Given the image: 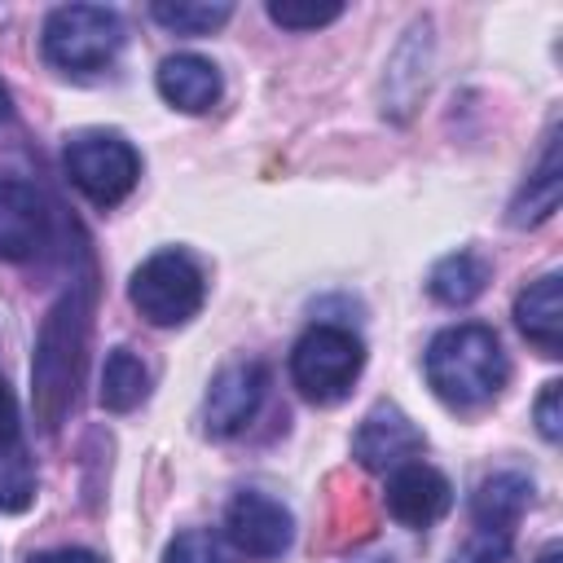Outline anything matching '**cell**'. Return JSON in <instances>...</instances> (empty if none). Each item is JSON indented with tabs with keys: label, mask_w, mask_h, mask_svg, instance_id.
<instances>
[{
	"label": "cell",
	"mask_w": 563,
	"mask_h": 563,
	"mask_svg": "<svg viewBox=\"0 0 563 563\" xmlns=\"http://www.w3.org/2000/svg\"><path fill=\"white\" fill-rule=\"evenodd\" d=\"M88 321H92V277L70 282V290L48 308L35 361H31V400L40 427L53 435L75 400L79 374H84V347H88Z\"/></svg>",
	"instance_id": "6da1fadb"
},
{
	"label": "cell",
	"mask_w": 563,
	"mask_h": 563,
	"mask_svg": "<svg viewBox=\"0 0 563 563\" xmlns=\"http://www.w3.org/2000/svg\"><path fill=\"white\" fill-rule=\"evenodd\" d=\"M422 365H427L431 391L453 409H479V405L497 400L506 378H510V361L501 352V339L479 321H462V325L440 330L427 343Z\"/></svg>",
	"instance_id": "7a4b0ae2"
},
{
	"label": "cell",
	"mask_w": 563,
	"mask_h": 563,
	"mask_svg": "<svg viewBox=\"0 0 563 563\" xmlns=\"http://www.w3.org/2000/svg\"><path fill=\"white\" fill-rule=\"evenodd\" d=\"M123 40H128V26L114 9H106V4H62L44 18L40 48H44L48 66H57L66 75H92V70H101L119 57Z\"/></svg>",
	"instance_id": "3957f363"
},
{
	"label": "cell",
	"mask_w": 563,
	"mask_h": 563,
	"mask_svg": "<svg viewBox=\"0 0 563 563\" xmlns=\"http://www.w3.org/2000/svg\"><path fill=\"white\" fill-rule=\"evenodd\" d=\"M361 369H365V343L347 325H330V321L308 325L290 347V383L317 405L343 400L361 378Z\"/></svg>",
	"instance_id": "277c9868"
},
{
	"label": "cell",
	"mask_w": 563,
	"mask_h": 563,
	"mask_svg": "<svg viewBox=\"0 0 563 563\" xmlns=\"http://www.w3.org/2000/svg\"><path fill=\"white\" fill-rule=\"evenodd\" d=\"M202 295H207L202 268L194 264V255H185L176 246L172 251H154L128 282L132 308L158 330H172V325H185L189 317H198Z\"/></svg>",
	"instance_id": "5b68a950"
},
{
	"label": "cell",
	"mask_w": 563,
	"mask_h": 563,
	"mask_svg": "<svg viewBox=\"0 0 563 563\" xmlns=\"http://www.w3.org/2000/svg\"><path fill=\"white\" fill-rule=\"evenodd\" d=\"M62 167L92 207L123 202L141 180V154L119 132H79L66 141Z\"/></svg>",
	"instance_id": "8992f818"
},
{
	"label": "cell",
	"mask_w": 563,
	"mask_h": 563,
	"mask_svg": "<svg viewBox=\"0 0 563 563\" xmlns=\"http://www.w3.org/2000/svg\"><path fill=\"white\" fill-rule=\"evenodd\" d=\"M224 537L238 554L246 559H282L295 541V519L290 510L268 497V493H255V488H242L229 510H224Z\"/></svg>",
	"instance_id": "52a82bcc"
},
{
	"label": "cell",
	"mask_w": 563,
	"mask_h": 563,
	"mask_svg": "<svg viewBox=\"0 0 563 563\" xmlns=\"http://www.w3.org/2000/svg\"><path fill=\"white\" fill-rule=\"evenodd\" d=\"M264 396H268V369L260 361H233V365H224L211 378V391H207V409H202L207 435L229 440V435L246 431L255 422Z\"/></svg>",
	"instance_id": "ba28073f"
},
{
	"label": "cell",
	"mask_w": 563,
	"mask_h": 563,
	"mask_svg": "<svg viewBox=\"0 0 563 563\" xmlns=\"http://www.w3.org/2000/svg\"><path fill=\"white\" fill-rule=\"evenodd\" d=\"M418 453H422V431H418V427L409 422V413H405L400 405H391V400L374 405V409L361 418L356 435H352V457H356L365 471H378V475H391L396 466L418 462Z\"/></svg>",
	"instance_id": "9c48e42d"
},
{
	"label": "cell",
	"mask_w": 563,
	"mask_h": 563,
	"mask_svg": "<svg viewBox=\"0 0 563 563\" xmlns=\"http://www.w3.org/2000/svg\"><path fill=\"white\" fill-rule=\"evenodd\" d=\"M48 242L44 194L18 176H0V260H35Z\"/></svg>",
	"instance_id": "30bf717a"
},
{
	"label": "cell",
	"mask_w": 563,
	"mask_h": 563,
	"mask_svg": "<svg viewBox=\"0 0 563 563\" xmlns=\"http://www.w3.org/2000/svg\"><path fill=\"white\" fill-rule=\"evenodd\" d=\"M453 506L449 479L427 462H405L387 475V510L405 528H431Z\"/></svg>",
	"instance_id": "8fae6325"
},
{
	"label": "cell",
	"mask_w": 563,
	"mask_h": 563,
	"mask_svg": "<svg viewBox=\"0 0 563 563\" xmlns=\"http://www.w3.org/2000/svg\"><path fill=\"white\" fill-rule=\"evenodd\" d=\"M31 501H35V466L22 440L18 400L0 378V515H18Z\"/></svg>",
	"instance_id": "7c38bea8"
},
{
	"label": "cell",
	"mask_w": 563,
	"mask_h": 563,
	"mask_svg": "<svg viewBox=\"0 0 563 563\" xmlns=\"http://www.w3.org/2000/svg\"><path fill=\"white\" fill-rule=\"evenodd\" d=\"M154 84H158V97L167 106L185 110V114H207L220 101V88H224L216 62H207L198 53H172V57H163Z\"/></svg>",
	"instance_id": "4fadbf2b"
},
{
	"label": "cell",
	"mask_w": 563,
	"mask_h": 563,
	"mask_svg": "<svg viewBox=\"0 0 563 563\" xmlns=\"http://www.w3.org/2000/svg\"><path fill=\"white\" fill-rule=\"evenodd\" d=\"M563 282L559 273H545L537 282H528L515 299V325L523 330L528 343L541 347V356H559L563 352Z\"/></svg>",
	"instance_id": "5bb4252c"
},
{
	"label": "cell",
	"mask_w": 563,
	"mask_h": 563,
	"mask_svg": "<svg viewBox=\"0 0 563 563\" xmlns=\"http://www.w3.org/2000/svg\"><path fill=\"white\" fill-rule=\"evenodd\" d=\"M528 506H532V479L523 471H493L471 493V519L484 532H515Z\"/></svg>",
	"instance_id": "9a60e30c"
},
{
	"label": "cell",
	"mask_w": 563,
	"mask_h": 563,
	"mask_svg": "<svg viewBox=\"0 0 563 563\" xmlns=\"http://www.w3.org/2000/svg\"><path fill=\"white\" fill-rule=\"evenodd\" d=\"M559 189H563V172H559V141L554 132L545 136L541 163L528 172V180L519 185L515 202H510V224L515 229H532L541 220H550L559 211Z\"/></svg>",
	"instance_id": "2e32d148"
},
{
	"label": "cell",
	"mask_w": 563,
	"mask_h": 563,
	"mask_svg": "<svg viewBox=\"0 0 563 563\" xmlns=\"http://www.w3.org/2000/svg\"><path fill=\"white\" fill-rule=\"evenodd\" d=\"M488 273H493V268H488L484 255H475V251H453V255L435 260V268H431V277H427V290H431V299L444 303V308H466V303H475V299L484 295Z\"/></svg>",
	"instance_id": "e0dca14e"
},
{
	"label": "cell",
	"mask_w": 563,
	"mask_h": 563,
	"mask_svg": "<svg viewBox=\"0 0 563 563\" xmlns=\"http://www.w3.org/2000/svg\"><path fill=\"white\" fill-rule=\"evenodd\" d=\"M145 396H150V369H145V361H141L132 347H114V352L106 356V365H101V391H97L101 409L128 413V409H136Z\"/></svg>",
	"instance_id": "ac0fdd59"
},
{
	"label": "cell",
	"mask_w": 563,
	"mask_h": 563,
	"mask_svg": "<svg viewBox=\"0 0 563 563\" xmlns=\"http://www.w3.org/2000/svg\"><path fill=\"white\" fill-rule=\"evenodd\" d=\"M150 18L172 31V35H211L220 31L229 18H233V4L229 0H216V4H194V0H158L150 4Z\"/></svg>",
	"instance_id": "d6986e66"
},
{
	"label": "cell",
	"mask_w": 563,
	"mask_h": 563,
	"mask_svg": "<svg viewBox=\"0 0 563 563\" xmlns=\"http://www.w3.org/2000/svg\"><path fill=\"white\" fill-rule=\"evenodd\" d=\"M343 13L339 0H325V4H295V0H273L268 4V18L282 26V31H317L325 22H334Z\"/></svg>",
	"instance_id": "ffe728a7"
},
{
	"label": "cell",
	"mask_w": 563,
	"mask_h": 563,
	"mask_svg": "<svg viewBox=\"0 0 563 563\" xmlns=\"http://www.w3.org/2000/svg\"><path fill=\"white\" fill-rule=\"evenodd\" d=\"M163 563H229V550H224V541L216 532L189 528L163 550Z\"/></svg>",
	"instance_id": "44dd1931"
},
{
	"label": "cell",
	"mask_w": 563,
	"mask_h": 563,
	"mask_svg": "<svg viewBox=\"0 0 563 563\" xmlns=\"http://www.w3.org/2000/svg\"><path fill=\"white\" fill-rule=\"evenodd\" d=\"M510 559V532H484L475 528V537L457 550L453 563H506Z\"/></svg>",
	"instance_id": "7402d4cb"
},
{
	"label": "cell",
	"mask_w": 563,
	"mask_h": 563,
	"mask_svg": "<svg viewBox=\"0 0 563 563\" xmlns=\"http://www.w3.org/2000/svg\"><path fill=\"white\" fill-rule=\"evenodd\" d=\"M559 400H563V383H545L541 396H537V431H541L545 440H559V435H563Z\"/></svg>",
	"instance_id": "603a6c76"
},
{
	"label": "cell",
	"mask_w": 563,
	"mask_h": 563,
	"mask_svg": "<svg viewBox=\"0 0 563 563\" xmlns=\"http://www.w3.org/2000/svg\"><path fill=\"white\" fill-rule=\"evenodd\" d=\"M31 563H106L97 550H84V545H62V550H44L35 554Z\"/></svg>",
	"instance_id": "cb8c5ba5"
},
{
	"label": "cell",
	"mask_w": 563,
	"mask_h": 563,
	"mask_svg": "<svg viewBox=\"0 0 563 563\" xmlns=\"http://www.w3.org/2000/svg\"><path fill=\"white\" fill-rule=\"evenodd\" d=\"M9 119V88H4V79H0V123Z\"/></svg>",
	"instance_id": "d4e9b609"
},
{
	"label": "cell",
	"mask_w": 563,
	"mask_h": 563,
	"mask_svg": "<svg viewBox=\"0 0 563 563\" xmlns=\"http://www.w3.org/2000/svg\"><path fill=\"white\" fill-rule=\"evenodd\" d=\"M537 563H563V554H559V545H550V550H545V554H541Z\"/></svg>",
	"instance_id": "484cf974"
}]
</instances>
